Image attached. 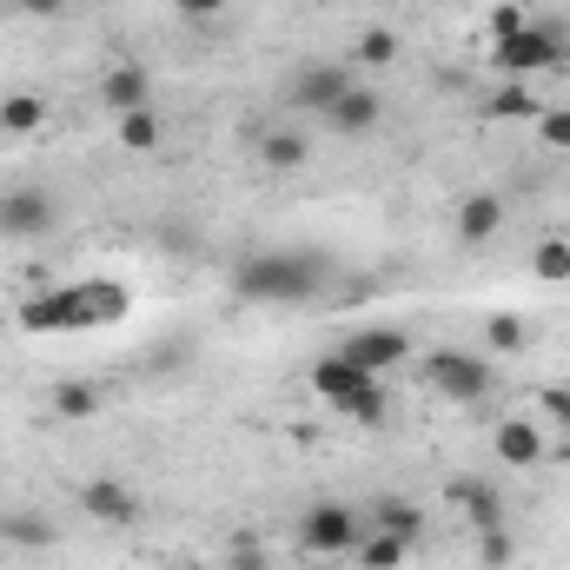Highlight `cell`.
Wrapping results in <instances>:
<instances>
[{"label":"cell","mask_w":570,"mask_h":570,"mask_svg":"<svg viewBox=\"0 0 570 570\" xmlns=\"http://www.w3.org/2000/svg\"><path fill=\"white\" fill-rule=\"evenodd\" d=\"M120 146H127V153H153V146H159V114H153V107L120 114Z\"/></svg>","instance_id":"cell-23"},{"label":"cell","mask_w":570,"mask_h":570,"mask_svg":"<svg viewBox=\"0 0 570 570\" xmlns=\"http://www.w3.org/2000/svg\"><path fill=\"white\" fill-rule=\"evenodd\" d=\"M491 444H498V464H511V471H531V464L544 458V444H551V438L531 425V419H504Z\"/></svg>","instance_id":"cell-14"},{"label":"cell","mask_w":570,"mask_h":570,"mask_svg":"<svg viewBox=\"0 0 570 570\" xmlns=\"http://www.w3.org/2000/svg\"><path fill=\"white\" fill-rule=\"evenodd\" d=\"M134 312V292L114 279H80V285H47L20 298V332H94Z\"/></svg>","instance_id":"cell-1"},{"label":"cell","mask_w":570,"mask_h":570,"mask_svg":"<svg viewBox=\"0 0 570 570\" xmlns=\"http://www.w3.org/2000/svg\"><path fill=\"white\" fill-rule=\"evenodd\" d=\"M53 219H60V206H53V193H47V186L20 179V186H7V193H0V239H47V233H53Z\"/></svg>","instance_id":"cell-6"},{"label":"cell","mask_w":570,"mask_h":570,"mask_svg":"<svg viewBox=\"0 0 570 570\" xmlns=\"http://www.w3.org/2000/svg\"><path fill=\"white\" fill-rule=\"evenodd\" d=\"M504 233V199L498 193H471L458 206V246H491Z\"/></svg>","instance_id":"cell-13"},{"label":"cell","mask_w":570,"mask_h":570,"mask_svg":"<svg viewBox=\"0 0 570 570\" xmlns=\"http://www.w3.org/2000/svg\"><path fill=\"white\" fill-rule=\"evenodd\" d=\"M484 332H491V345H498V352H518V345H524V318H518V312H491V325H484Z\"/></svg>","instance_id":"cell-27"},{"label":"cell","mask_w":570,"mask_h":570,"mask_svg":"<svg viewBox=\"0 0 570 570\" xmlns=\"http://www.w3.org/2000/svg\"><path fill=\"white\" fill-rule=\"evenodd\" d=\"M478 538H484V564L491 570L511 564V531H504V524H498V531H478Z\"/></svg>","instance_id":"cell-30"},{"label":"cell","mask_w":570,"mask_h":570,"mask_svg":"<svg viewBox=\"0 0 570 570\" xmlns=\"http://www.w3.org/2000/svg\"><path fill=\"white\" fill-rule=\"evenodd\" d=\"M73 498H80V511H87L94 524H134V518H140V498H134L120 478H87Z\"/></svg>","instance_id":"cell-11"},{"label":"cell","mask_w":570,"mask_h":570,"mask_svg":"<svg viewBox=\"0 0 570 570\" xmlns=\"http://www.w3.org/2000/svg\"><path fill=\"white\" fill-rule=\"evenodd\" d=\"M484 114H491V120H538L544 107L531 100V87H524V80H511V87H498V94L484 100Z\"/></svg>","instance_id":"cell-21"},{"label":"cell","mask_w":570,"mask_h":570,"mask_svg":"<svg viewBox=\"0 0 570 570\" xmlns=\"http://www.w3.org/2000/svg\"><path fill=\"white\" fill-rule=\"evenodd\" d=\"M538 140L570 153V107H544V114H538Z\"/></svg>","instance_id":"cell-26"},{"label":"cell","mask_w":570,"mask_h":570,"mask_svg":"<svg viewBox=\"0 0 570 570\" xmlns=\"http://www.w3.org/2000/svg\"><path fill=\"white\" fill-rule=\"evenodd\" d=\"M425 385L431 392H444V399H458V405H471V399L491 392V365L471 358V352H431L425 358Z\"/></svg>","instance_id":"cell-7"},{"label":"cell","mask_w":570,"mask_h":570,"mask_svg":"<svg viewBox=\"0 0 570 570\" xmlns=\"http://www.w3.org/2000/svg\"><path fill=\"white\" fill-rule=\"evenodd\" d=\"M53 412H60V419H94V412H100V385H87V379L53 385Z\"/></svg>","instance_id":"cell-22"},{"label":"cell","mask_w":570,"mask_h":570,"mask_svg":"<svg viewBox=\"0 0 570 570\" xmlns=\"http://www.w3.org/2000/svg\"><path fill=\"white\" fill-rule=\"evenodd\" d=\"M253 140H259V159H266L273 173L305 166V134H292V127H253Z\"/></svg>","instance_id":"cell-16"},{"label":"cell","mask_w":570,"mask_h":570,"mask_svg":"<svg viewBox=\"0 0 570 570\" xmlns=\"http://www.w3.org/2000/svg\"><path fill=\"white\" fill-rule=\"evenodd\" d=\"M352 87V73L338 67V60H305L298 73H292V107H305V114H325L338 94Z\"/></svg>","instance_id":"cell-9"},{"label":"cell","mask_w":570,"mask_h":570,"mask_svg":"<svg viewBox=\"0 0 570 570\" xmlns=\"http://www.w3.org/2000/svg\"><path fill=\"white\" fill-rule=\"evenodd\" d=\"M444 498H451L478 531H498V524H504V498H498V484H484V478H451Z\"/></svg>","instance_id":"cell-12"},{"label":"cell","mask_w":570,"mask_h":570,"mask_svg":"<svg viewBox=\"0 0 570 570\" xmlns=\"http://www.w3.org/2000/svg\"><path fill=\"white\" fill-rule=\"evenodd\" d=\"M538 405H544V419L570 425V385H551V392H538Z\"/></svg>","instance_id":"cell-31"},{"label":"cell","mask_w":570,"mask_h":570,"mask_svg":"<svg viewBox=\"0 0 570 570\" xmlns=\"http://www.w3.org/2000/svg\"><path fill=\"white\" fill-rule=\"evenodd\" d=\"M0 531H7L20 551H53V538H60V531H53V518H40V511H13Z\"/></svg>","instance_id":"cell-19"},{"label":"cell","mask_w":570,"mask_h":570,"mask_svg":"<svg viewBox=\"0 0 570 570\" xmlns=\"http://www.w3.org/2000/svg\"><path fill=\"white\" fill-rule=\"evenodd\" d=\"M47 127V100L40 94H7L0 100V134H40Z\"/></svg>","instance_id":"cell-17"},{"label":"cell","mask_w":570,"mask_h":570,"mask_svg":"<svg viewBox=\"0 0 570 570\" xmlns=\"http://www.w3.org/2000/svg\"><path fill=\"white\" fill-rule=\"evenodd\" d=\"M325 120H332V134H345V140H365V134L385 120V100H379L372 87H358V80H352V87H345V94L325 107Z\"/></svg>","instance_id":"cell-10"},{"label":"cell","mask_w":570,"mask_h":570,"mask_svg":"<svg viewBox=\"0 0 570 570\" xmlns=\"http://www.w3.org/2000/svg\"><path fill=\"white\" fill-rule=\"evenodd\" d=\"M146 94H153V73L134 67V60H120V67L100 80V100L114 107V120H120V114H134V107H146Z\"/></svg>","instance_id":"cell-15"},{"label":"cell","mask_w":570,"mask_h":570,"mask_svg":"<svg viewBox=\"0 0 570 570\" xmlns=\"http://www.w3.org/2000/svg\"><path fill=\"white\" fill-rule=\"evenodd\" d=\"M173 7H179L186 20H213V13H226L233 0H173Z\"/></svg>","instance_id":"cell-32"},{"label":"cell","mask_w":570,"mask_h":570,"mask_svg":"<svg viewBox=\"0 0 570 570\" xmlns=\"http://www.w3.org/2000/svg\"><path fill=\"white\" fill-rule=\"evenodd\" d=\"M491 67H498L504 80H531V73L564 67V27H558V20H531V27L511 33V40H491Z\"/></svg>","instance_id":"cell-4"},{"label":"cell","mask_w":570,"mask_h":570,"mask_svg":"<svg viewBox=\"0 0 570 570\" xmlns=\"http://www.w3.org/2000/svg\"><path fill=\"white\" fill-rule=\"evenodd\" d=\"M312 392H318V405H332L338 419L385 425V379H379V372H358L345 352H332V358L312 365Z\"/></svg>","instance_id":"cell-3"},{"label":"cell","mask_w":570,"mask_h":570,"mask_svg":"<svg viewBox=\"0 0 570 570\" xmlns=\"http://www.w3.org/2000/svg\"><path fill=\"white\" fill-rule=\"evenodd\" d=\"M372 518H379V531H392V538H405V544L425 531V511H419L412 498H379V504H372Z\"/></svg>","instance_id":"cell-18"},{"label":"cell","mask_w":570,"mask_h":570,"mask_svg":"<svg viewBox=\"0 0 570 570\" xmlns=\"http://www.w3.org/2000/svg\"><path fill=\"white\" fill-rule=\"evenodd\" d=\"M531 273L544 285H570V239H544V246L531 253Z\"/></svg>","instance_id":"cell-24"},{"label":"cell","mask_w":570,"mask_h":570,"mask_svg":"<svg viewBox=\"0 0 570 570\" xmlns=\"http://www.w3.org/2000/svg\"><path fill=\"white\" fill-rule=\"evenodd\" d=\"M524 27H531L524 7H491V40H511V33H524Z\"/></svg>","instance_id":"cell-29"},{"label":"cell","mask_w":570,"mask_h":570,"mask_svg":"<svg viewBox=\"0 0 570 570\" xmlns=\"http://www.w3.org/2000/svg\"><path fill=\"white\" fill-rule=\"evenodd\" d=\"M13 7H20V13H33V20H53L67 0H13Z\"/></svg>","instance_id":"cell-33"},{"label":"cell","mask_w":570,"mask_h":570,"mask_svg":"<svg viewBox=\"0 0 570 570\" xmlns=\"http://www.w3.org/2000/svg\"><path fill=\"white\" fill-rule=\"evenodd\" d=\"M405 551H412L405 538H392V531H372V538H358V551H352V558H358L365 570H399V564H405Z\"/></svg>","instance_id":"cell-20"},{"label":"cell","mask_w":570,"mask_h":570,"mask_svg":"<svg viewBox=\"0 0 570 570\" xmlns=\"http://www.w3.org/2000/svg\"><path fill=\"white\" fill-rule=\"evenodd\" d=\"M166 570H199V564H166Z\"/></svg>","instance_id":"cell-34"},{"label":"cell","mask_w":570,"mask_h":570,"mask_svg":"<svg viewBox=\"0 0 570 570\" xmlns=\"http://www.w3.org/2000/svg\"><path fill=\"white\" fill-rule=\"evenodd\" d=\"M338 352H345L358 372H379V379H385L392 365H405V358H412V338H405L399 325H365V332H345V345H338Z\"/></svg>","instance_id":"cell-8"},{"label":"cell","mask_w":570,"mask_h":570,"mask_svg":"<svg viewBox=\"0 0 570 570\" xmlns=\"http://www.w3.org/2000/svg\"><path fill=\"white\" fill-rule=\"evenodd\" d=\"M358 60H365V67H392V60H399V33H392V27H365V33H358Z\"/></svg>","instance_id":"cell-25"},{"label":"cell","mask_w":570,"mask_h":570,"mask_svg":"<svg viewBox=\"0 0 570 570\" xmlns=\"http://www.w3.org/2000/svg\"><path fill=\"white\" fill-rule=\"evenodd\" d=\"M298 551L305 558H352L358 551V511L352 504H312L298 518Z\"/></svg>","instance_id":"cell-5"},{"label":"cell","mask_w":570,"mask_h":570,"mask_svg":"<svg viewBox=\"0 0 570 570\" xmlns=\"http://www.w3.org/2000/svg\"><path fill=\"white\" fill-rule=\"evenodd\" d=\"M318 285H325V259L318 253H246L239 266H233V292L239 298H253V305H305V298H318Z\"/></svg>","instance_id":"cell-2"},{"label":"cell","mask_w":570,"mask_h":570,"mask_svg":"<svg viewBox=\"0 0 570 570\" xmlns=\"http://www.w3.org/2000/svg\"><path fill=\"white\" fill-rule=\"evenodd\" d=\"M226 570H273V564H266L259 538H233V544H226Z\"/></svg>","instance_id":"cell-28"}]
</instances>
